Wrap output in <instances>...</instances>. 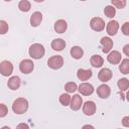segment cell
Wrapping results in <instances>:
<instances>
[{"label":"cell","mask_w":129,"mask_h":129,"mask_svg":"<svg viewBox=\"0 0 129 129\" xmlns=\"http://www.w3.org/2000/svg\"><path fill=\"white\" fill-rule=\"evenodd\" d=\"M12 110L17 115L24 114L28 110V101L25 98H17L12 104Z\"/></svg>","instance_id":"1"},{"label":"cell","mask_w":129,"mask_h":129,"mask_svg":"<svg viewBox=\"0 0 129 129\" xmlns=\"http://www.w3.org/2000/svg\"><path fill=\"white\" fill-rule=\"evenodd\" d=\"M28 53H29L30 57H32L34 59H39L44 55L45 49H44V46L42 44L33 43L32 45H30V47L28 49Z\"/></svg>","instance_id":"2"},{"label":"cell","mask_w":129,"mask_h":129,"mask_svg":"<svg viewBox=\"0 0 129 129\" xmlns=\"http://www.w3.org/2000/svg\"><path fill=\"white\" fill-rule=\"evenodd\" d=\"M47 66L52 70H58L63 66V58L60 55H52L47 60Z\"/></svg>","instance_id":"3"},{"label":"cell","mask_w":129,"mask_h":129,"mask_svg":"<svg viewBox=\"0 0 129 129\" xmlns=\"http://www.w3.org/2000/svg\"><path fill=\"white\" fill-rule=\"evenodd\" d=\"M33 69H34V63L31 59H23L19 63V70L22 74H25V75L30 74L32 73Z\"/></svg>","instance_id":"4"},{"label":"cell","mask_w":129,"mask_h":129,"mask_svg":"<svg viewBox=\"0 0 129 129\" xmlns=\"http://www.w3.org/2000/svg\"><path fill=\"white\" fill-rule=\"evenodd\" d=\"M0 72L4 77H9L13 73V64L9 60H3L0 63Z\"/></svg>","instance_id":"5"},{"label":"cell","mask_w":129,"mask_h":129,"mask_svg":"<svg viewBox=\"0 0 129 129\" xmlns=\"http://www.w3.org/2000/svg\"><path fill=\"white\" fill-rule=\"evenodd\" d=\"M90 26L93 30L99 32L105 28V21L100 17H93L90 21Z\"/></svg>","instance_id":"6"},{"label":"cell","mask_w":129,"mask_h":129,"mask_svg":"<svg viewBox=\"0 0 129 129\" xmlns=\"http://www.w3.org/2000/svg\"><path fill=\"white\" fill-rule=\"evenodd\" d=\"M96 104L93 101H87L83 104V113L86 116H92L96 113Z\"/></svg>","instance_id":"7"},{"label":"cell","mask_w":129,"mask_h":129,"mask_svg":"<svg viewBox=\"0 0 129 129\" xmlns=\"http://www.w3.org/2000/svg\"><path fill=\"white\" fill-rule=\"evenodd\" d=\"M78 90H79L80 94H82V95H84V96H90V95H92V94L94 93V91H95L93 85L90 84V83H86V82H85V83H82V84L78 87Z\"/></svg>","instance_id":"8"},{"label":"cell","mask_w":129,"mask_h":129,"mask_svg":"<svg viewBox=\"0 0 129 129\" xmlns=\"http://www.w3.org/2000/svg\"><path fill=\"white\" fill-rule=\"evenodd\" d=\"M97 95L101 98V99H107L110 97L111 94V89L108 85L106 84H102L97 88Z\"/></svg>","instance_id":"9"},{"label":"cell","mask_w":129,"mask_h":129,"mask_svg":"<svg viewBox=\"0 0 129 129\" xmlns=\"http://www.w3.org/2000/svg\"><path fill=\"white\" fill-rule=\"evenodd\" d=\"M100 43H101V45L103 46L102 51H103L104 53H109V52L111 51V49L113 48V45H114L113 40H112L110 37H108V36L102 37L101 40H100Z\"/></svg>","instance_id":"10"},{"label":"cell","mask_w":129,"mask_h":129,"mask_svg":"<svg viewBox=\"0 0 129 129\" xmlns=\"http://www.w3.org/2000/svg\"><path fill=\"white\" fill-rule=\"evenodd\" d=\"M70 107L73 111H78L79 109H81V107H83V99H82L81 95L76 94L72 97Z\"/></svg>","instance_id":"11"},{"label":"cell","mask_w":129,"mask_h":129,"mask_svg":"<svg viewBox=\"0 0 129 129\" xmlns=\"http://www.w3.org/2000/svg\"><path fill=\"white\" fill-rule=\"evenodd\" d=\"M118 29H119V23H118V21H116V20H110L107 23L106 31H107L108 35H110V36L116 35V33L118 32Z\"/></svg>","instance_id":"12"},{"label":"cell","mask_w":129,"mask_h":129,"mask_svg":"<svg viewBox=\"0 0 129 129\" xmlns=\"http://www.w3.org/2000/svg\"><path fill=\"white\" fill-rule=\"evenodd\" d=\"M21 85V80L18 76H12L8 79V82H7V86L10 90L12 91H15V90H18L19 87Z\"/></svg>","instance_id":"13"},{"label":"cell","mask_w":129,"mask_h":129,"mask_svg":"<svg viewBox=\"0 0 129 129\" xmlns=\"http://www.w3.org/2000/svg\"><path fill=\"white\" fill-rule=\"evenodd\" d=\"M112 75H113V74H112V71H111L110 69L104 68V69H102V70L99 72V74H98V79H99L101 82L106 83V82H108V81L111 80Z\"/></svg>","instance_id":"14"},{"label":"cell","mask_w":129,"mask_h":129,"mask_svg":"<svg viewBox=\"0 0 129 129\" xmlns=\"http://www.w3.org/2000/svg\"><path fill=\"white\" fill-rule=\"evenodd\" d=\"M42 14L39 11H35L30 16V25L32 27H37L42 22Z\"/></svg>","instance_id":"15"},{"label":"cell","mask_w":129,"mask_h":129,"mask_svg":"<svg viewBox=\"0 0 129 129\" xmlns=\"http://www.w3.org/2000/svg\"><path fill=\"white\" fill-rule=\"evenodd\" d=\"M107 60L112 64H118L121 61V53L118 50H113L109 52L107 56Z\"/></svg>","instance_id":"16"},{"label":"cell","mask_w":129,"mask_h":129,"mask_svg":"<svg viewBox=\"0 0 129 129\" xmlns=\"http://www.w3.org/2000/svg\"><path fill=\"white\" fill-rule=\"evenodd\" d=\"M53 28H54V31L56 33H63L68 28V23L63 19H58L54 22Z\"/></svg>","instance_id":"17"},{"label":"cell","mask_w":129,"mask_h":129,"mask_svg":"<svg viewBox=\"0 0 129 129\" xmlns=\"http://www.w3.org/2000/svg\"><path fill=\"white\" fill-rule=\"evenodd\" d=\"M93 73L91 70H85V69H79L77 72V78L80 81H88L92 77Z\"/></svg>","instance_id":"18"},{"label":"cell","mask_w":129,"mask_h":129,"mask_svg":"<svg viewBox=\"0 0 129 129\" xmlns=\"http://www.w3.org/2000/svg\"><path fill=\"white\" fill-rule=\"evenodd\" d=\"M51 48L56 51H60L66 47V41L61 38H55L51 41Z\"/></svg>","instance_id":"19"},{"label":"cell","mask_w":129,"mask_h":129,"mask_svg":"<svg viewBox=\"0 0 129 129\" xmlns=\"http://www.w3.org/2000/svg\"><path fill=\"white\" fill-rule=\"evenodd\" d=\"M71 55H72V57H74L75 59H80V58H82L83 57V55H84V50H83V48L81 47V46H78V45H76V46H73L72 48H71Z\"/></svg>","instance_id":"20"},{"label":"cell","mask_w":129,"mask_h":129,"mask_svg":"<svg viewBox=\"0 0 129 129\" xmlns=\"http://www.w3.org/2000/svg\"><path fill=\"white\" fill-rule=\"evenodd\" d=\"M90 62L94 68H101L104 63V58L99 54H94L91 56Z\"/></svg>","instance_id":"21"},{"label":"cell","mask_w":129,"mask_h":129,"mask_svg":"<svg viewBox=\"0 0 129 129\" xmlns=\"http://www.w3.org/2000/svg\"><path fill=\"white\" fill-rule=\"evenodd\" d=\"M119 71L123 75L129 74V58H124L121 60V62L119 64Z\"/></svg>","instance_id":"22"},{"label":"cell","mask_w":129,"mask_h":129,"mask_svg":"<svg viewBox=\"0 0 129 129\" xmlns=\"http://www.w3.org/2000/svg\"><path fill=\"white\" fill-rule=\"evenodd\" d=\"M117 86L120 91H127L129 89V80L126 78H122V79L118 80Z\"/></svg>","instance_id":"23"},{"label":"cell","mask_w":129,"mask_h":129,"mask_svg":"<svg viewBox=\"0 0 129 129\" xmlns=\"http://www.w3.org/2000/svg\"><path fill=\"white\" fill-rule=\"evenodd\" d=\"M18 8L20 11L22 12H28L31 8V4L28 0H21L19 3H18Z\"/></svg>","instance_id":"24"},{"label":"cell","mask_w":129,"mask_h":129,"mask_svg":"<svg viewBox=\"0 0 129 129\" xmlns=\"http://www.w3.org/2000/svg\"><path fill=\"white\" fill-rule=\"evenodd\" d=\"M104 14L108 18H113L116 15V8L113 5H107L104 8Z\"/></svg>","instance_id":"25"},{"label":"cell","mask_w":129,"mask_h":129,"mask_svg":"<svg viewBox=\"0 0 129 129\" xmlns=\"http://www.w3.org/2000/svg\"><path fill=\"white\" fill-rule=\"evenodd\" d=\"M59 103L62 105V106H64V107H67V106H69L70 104H71V100H72V97L68 94V93H66V94H61L60 96H59Z\"/></svg>","instance_id":"26"},{"label":"cell","mask_w":129,"mask_h":129,"mask_svg":"<svg viewBox=\"0 0 129 129\" xmlns=\"http://www.w3.org/2000/svg\"><path fill=\"white\" fill-rule=\"evenodd\" d=\"M64 90L68 93H75L78 90V86H77V84L75 82H68L64 85Z\"/></svg>","instance_id":"27"},{"label":"cell","mask_w":129,"mask_h":129,"mask_svg":"<svg viewBox=\"0 0 129 129\" xmlns=\"http://www.w3.org/2000/svg\"><path fill=\"white\" fill-rule=\"evenodd\" d=\"M111 3L118 9H123L126 6V0H111Z\"/></svg>","instance_id":"28"},{"label":"cell","mask_w":129,"mask_h":129,"mask_svg":"<svg viewBox=\"0 0 129 129\" xmlns=\"http://www.w3.org/2000/svg\"><path fill=\"white\" fill-rule=\"evenodd\" d=\"M8 29H9L8 23L5 20H0V33L5 34L6 32H8Z\"/></svg>","instance_id":"29"},{"label":"cell","mask_w":129,"mask_h":129,"mask_svg":"<svg viewBox=\"0 0 129 129\" xmlns=\"http://www.w3.org/2000/svg\"><path fill=\"white\" fill-rule=\"evenodd\" d=\"M7 113H8V109H7L6 105L3 104V103L0 104V117H1V118L5 117V116L7 115Z\"/></svg>","instance_id":"30"},{"label":"cell","mask_w":129,"mask_h":129,"mask_svg":"<svg viewBox=\"0 0 129 129\" xmlns=\"http://www.w3.org/2000/svg\"><path fill=\"white\" fill-rule=\"evenodd\" d=\"M121 30H122V33L126 36H129V22H124L122 27H121Z\"/></svg>","instance_id":"31"},{"label":"cell","mask_w":129,"mask_h":129,"mask_svg":"<svg viewBox=\"0 0 129 129\" xmlns=\"http://www.w3.org/2000/svg\"><path fill=\"white\" fill-rule=\"evenodd\" d=\"M122 125L124 127H129V116H124L122 118Z\"/></svg>","instance_id":"32"},{"label":"cell","mask_w":129,"mask_h":129,"mask_svg":"<svg viewBox=\"0 0 129 129\" xmlns=\"http://www.w3.org/2000/svg\"><path fill=\"white\" fill-rule=\"evenodd\" d=\"M123 52H124L125 55L129 56V43H128V44H125V45L123 46Z\"/></svg>","instance_id":"33"},{"label":"cell","mask_w":129,"mask_h":129,"mask_svg":"<svg viewBox=\"0 0 129 129\" xmlns=\"http://www.w3.org/2000/svg\"><path fill=\"white\" fill-rule=\"evenodd\" d=\"M17 128H29V126H28L27 124L22 123V124H18V125H17Z\"/></svg>","instance_id":"34"},{"label":"cell","mask_w":129,"mask_h":129,"mask_svg":"<svg viewBox=\"0 0 129 129\" xmlns=\"http://www.w3.org/2000/svg\"><path fill=\"white\" fill-rule=\"evenodd\" d=\"M126 100L129 102V89L127 90V93H126Z\"/></svg>","instance_id":"35"},{"label":"cell","mask_w":129,"mask_h":129,"mask_svg":"<svg viewBox=\"0 0 129 129\" xmlns=\"http://www.w3.org/2000/svg\"><path fill=\"white\" fill-rule=\"evenodd\" d=\"M83 128H94V126H92V125H84Z\"/></svg>","instance_id":"36"},{"label":"cell","mask_w":129,"mask_h":129,"mask_svg":"<svg viewBox=\"0 0 129 129\" xmlns=\"http://www.w3.org/2000/svg\"><path fill=\"white\" fill-rule=\"evenodd\" d=\"M35 2H37V3H41V2H43L44 0H34Z\"/></svg>","instance_id":"37"},{"label":"cell","mask_w":129,"mask_h":129,"mask_svg":"<svg viewBox=\"0 0 129 129\" xmlns=\"http://www.w3.org/2000/svg\"><path fill=\"white\" fill-rule=\"evenodd\" d=\"M7 128H9V127H7V126H4V127H2V129H7ZM10 129V128H9Z\"/></svg>","instance_id":"38"},{"label":"cell","mask_w":129,"mask_h":129,"mask_svg":"<svg viewBox=\"0 0 129 129\" xmlns=\"http://www.w3.org/2000/svg\"><path fill=\"white\" fill-rule=\"evenodd\" d=\"M4 1H6V2H10V1H12V0H4Z\"/></svg>","instance_id":"39"},{"label":"cell","mask_w":129,"mask_h":129,"mask_svg":"<svg viewBox=\"0 0 129 129\" xmlns=\"http://www.w3.org/2000/svg\"><path fill=\"white\" fill-rule=\"evenodd\" d=\"M80 1H87V0H80Z\"/></svg>","instance_id":"40"}]
</instances>
